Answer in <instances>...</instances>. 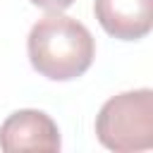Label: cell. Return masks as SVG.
I'll return each instance as SVG.
<instances>
[{
    "label": "cell",
    "mask_w": 153,
    "mask_h": 153,
    "mask_svg": "<svg viewBox=\"0 0 153 153\" xmlns=\"http://www.w3.org/2000/svg\"><path fill=\"white\" fill-rule=\"evenodd\" d=\"M98 24L120 41H139L153 26V0H93Z\"/></svg>",
    "instance_id": "obj_4"
},
{
    "label": "cell",
    "mask_w": 153,
    "mask_h": 153,
    "mask_svg": "<svg viewBox=\"0 0 153 153\" xmlns=\"http://www.w3.org/2000/svg\"><path fill=\"white\" fill-rule=\"evenodd\" d=\"M31 5L45 10V12H62L74 5V0H31Z\"/></svg>",
    "instance_id": "obj_5"
},
{
    "label": "cell",
    "mask_w": 153,
    "mask_h": 153,
    "mask_svg": "<svg viewBox=\"0 0 153 153\" xmlns=\"http://www.w3.org/2000/svg\"><path fill=\"white\" fill-rule=\"evenodd\" d=\"M60 129L43 110H17L0 124V148L7 153L17 151H60Z\"/></svg>",
    "instance_id": "obj_3"
},
{
    "label": "cell",
    "mask_w": 153,
    "mask_h": 153,
    "mask_svg": "<svg viewBox=\"0 0 153 153\" xmlns=\"http://www.w3.org/2000/svg\"><path fill=\"white\" fill-rule=\"evenodd\" d=\"M98 141L115 153L146 151L153 146V91L136 88L112 96L96 117Z\"/></svg>",
    "instance_id": "obj_2"
},
{
    "label": "cell",
    "mask_w": 153,
    "mask_h": 153,
    "mask_svg": "<svg viewBox=\"0 0 153 153\" xmlns=\"http://www.w3.org/2000/svg\"><path fill=\"white\" fill-rule=\"evenodd\" d=\"M26 48L31 67L50 81H72L81 76L96 57L91 31L60 12H50L31 26Z\"/></svg>",
    "instance_id": "obj_1"
}]
</instances>
